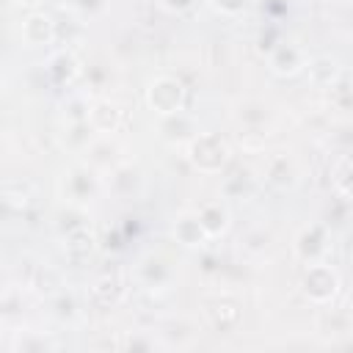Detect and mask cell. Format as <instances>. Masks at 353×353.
<instances>
[{
    "mask_svg": "<svg viewBox=\"0 0 353 353\" xmlns=\"http://www.w3.org/2000/svg\"><path fill=\"white\" fill-rule=\"evenodd\" d=\"M182 99H185V88L179 80L174 77H157L149 91H146V102L154 113L160 116H174L182 110Z\"/></svg>",
    "mask_w": 353,
    "mask_h": 353,
    "instance_id": "obj_1",
    "label": "cell"
},
{
    "mask_svg": "<svg viewBox=\"0 0 353 353\" xmlns=\"http://www.w3.org/2000/svg\"><path fill=\"white\" fill-rule=\"evenodd\" d=\"M188 154H190V160L199 171H221V165L226 163L229 149L218 135H199V138L190 141Z\"/></svg>",
    "mask_w": 353,
    "mask_h": 353,
    "instance_id": "obj_2",
    "label": "cell"
},
{
    "mask_svg": "<svg viewBox=\"0 0 353 353\" xmlns=\"http://www.w3.org/2000/svg\"><path fill=\"white\" fill-rule=\"evenodd\" d=\"M301 287H303V292H306L312 301L325 303V301H331V298L336 295V290H339V276H336L328 265H312V268L303 273Z\"/></svg>",
    "mask_w": 353,
    "mask_h": 353,
    "instance_id": "obj_3",
    "label": "cell"
},
{
    "mask_svg": "<svg viewBox=\"0 0 353 353\" xmlns=\"http://www.w3.org/2000/svg\"><path fill=\"white\" fill-rule=\"evenodd\" d=\"M85 121H88L97 132H113V130L121 124V110H119L116 102L102 99V102H97V105L88 108V119H85Z\"/></svg>",
    "mask_w": 353,
    "mask_h": 353,
    "instance_id": "obj_4",
    "label": "cell"
},
{
    "mask_svg": "<svg viewBox=\"0 0 353 353\" xmlns=\"http://www.w3.org/2000/svg\"><path fill=\"white\" fill-rule=\"evenodd\" d=\"M55 36V22L47 14H30L22 22V39L28 44H47Z\"/></svg>",
    "mask_w": 353,
    "mask_h": 353,
    "instance_id": "obj_5",
    "label": "cell"
},
{
    "mask_svg": "<svg viewBox=\"0 0 353 353\" xmlns=\"http://www.w3.org/2000/svg\"><path fill=\"white\" fill-rule=\"evenodd\" d=\"M270 66L276 74H295L301 66H303V55L295 44H281L273 50L270 55Z\"/></svg>",
    "mask_w": 353,
    "mask_h": 353,
    "instance_id": "obj_6",
    "label": "cell"
},
{
    "mask_svg": "<svg viewBox=\"0 0 353 353\" xmlns=\"http://www.w3.org/2000/svg\"><path fill=\"white\" fill-rule=\"evenodd\" d=\"M199 221H201V226H204V232H207L210 237H218V234H223L226 226H229V212H226V207H221V204L215 201V204L201 207Z\"/></svg>",
    "mask_w": 353,
    "mask_h": 353,
    "instance_id": "obj_7",
    "label": "cell"
},
{
    "mask_svg": "<svg viewBox=\"0 0 353 353\" xmlns=\"http://www.w3.org/2000/svg\"><path fill=\"white\" fill-rule=\"evenodd\" d=\"M174 237H176L182 245H201L210 234L204 232V226H201V221H199V215H196V218H179V221L174 223Z\"/></svg>",
    "mask_w": 353,
    "mask_h": 353,
    "instance_id": "obj_8",
    "label": "cell"
},
{
    "mask_svg": "<svg viewBox=\"0 0 353 353\" xmlns=\"http://www.w3.org/2000/svg\"><path fill=\"white\" fill-rule=\"evenodd\" d=\"M336 74H339V66L331 55H317L309 61V77L314 85H331L336 80Z\"/></svg>",
    "mask_w": 353,
    "mask_h": 353,
    "instance_id": "obj_9",
    "label": "cell"
},
{
    "mask_svg": "<svg viewBox=\"0 0 353 353\" xmlns=\"http://www.w3.org/2000/svg\"><path fill=\"white\" fill-rule=\"evenodd\" d=\"M119 295H121V279H119V276H105V279H99V281L94 284V298H97L102 306L116 303Z\"/></svg>",
    "mask_w": 353,
    "mask_h": 353,
    "instance_id": "obj_10",
    "label": "cell"
},
{
    "mask_svg": "<svg viewBox=\"0 0 353 353\" xmlns=\"http://www.w3.org/2000/svg\"><path fill=\"white\" fill-rule=\"evenodd\" d=\"M320 251H323L320 226H312V229H306V232L298 237V254H301V256H306V259H312V256H317Z\"/></svg>",
    "mask_w": 353,
    "mask_h": 353,
    "instance_id": "obj_11",
    "label": "cell"
},
{
    "mask_svg": "<svg viewBox=\"0 0 353 353\" xmlns=\"http://www.w3.org/2000/svg\"><path fill=\"white\" fill-rule=\"evenodd\" d=\"M50 72L55 74V80H69L77 74V61L72 52H58L52 61H50Z\"/></svg>",
    "mask_w": 353,
    "mask_h": 353,
    "instance_id": "obj_12",
    "label": "cell"
},
{
    "mask_svg": "<svg viewBox=\"0 0 353 353\" xmlns=\"http://www.w3.org/2000/svg\"><path fill=\"white\" fill-rule=\"evenodd\" d=\"M66 248H69L72 254H85V251H91V234H88L85 229H77V232H72V234H69V243H66Z\"/></svg>",
    "mask_w": 353,
    "mask_h": 353,
    "instance_id": "obj_13",
    "label": "cell"
},
{
    "mask_svg": "<svg viewBox=\"0 0 353 353\" xmlns=\"http://www.w3.org/2000/svg\"><path fill=\"white\" fill-rule=\"evenodd\" d=\"M245 3H248V0H212V6L221 8V11H226V14H237V11H243Z\"/></svg>",
    "mask_w": 353,
    "mask_h": 353,
    "instance_id": "obj_14",
    "label": "cell"
},
{
    "mask_svg": "<svg viewBox=\"0 0 353 353\" xmlns=\"http://www.w3.org/2000/svg\"><path fill=\"white\" fill-rule=\"evenodd\" d=\"M339 188H342L347 196H353V168H345V171L339 174Z\"/></svg>",
    "mask_w": 353,
    "mask_h": 353,
    "instance_id": "obj_15",
    "label": "cell"
},
{
    "mask_svg": "<svg viewBox=\"0 0 353 353\" xmlns=\"http://www.w3.org/2000/svg\"><path fill=\"white\" fill-rule=\"evenodd\" d=\"M163 3H165V8H171V11H185V8L193 6V0H163Z\"/></svg>",
    "mask_w": 353,
    "mask_h": 353,
    "instance_id": "obj_16",
    "label": "cell"
}]
</instances>
